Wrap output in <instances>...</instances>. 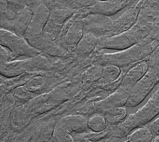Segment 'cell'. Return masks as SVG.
Returning <instances> with one entry per match:
<instances>
[{
	"label": "cell",
	"instance_id": "cell-1",
	"mask_svg": "<svg viewBox=\"0 0 159 142\" xmlns=\"http://www.w3.org/2000/svg\"><path fill=\"white\" fill-rule=\"evenodd\" d=\"M158 20V8L146 9L142 12L136 23L129 30L102 40L99 43V46L101 48L108 49H125L146 36Z\"/></svg>",
	"mask_w": 159,
	"mask_h": 142
},
{
	"label": "cell",
	"instance_id": "cell-2",
	"mask_svg": "<svg viewBox=\"0 0 159 142\" xmlns=\"http://www.w3.org/2000/svg\"><path fill=\"white\" fill-rule=\"evenodd\" d=\"M159 46V20L151 31L140 41L115 55H109L117 65L127 66L147 60ZM111 60V61H112Z\"/></svg>",
	"mask_w": 159,
	"mask_h": 142
},
{
	"label": "cell",
	"instance_id": "cell-3",
	"mask_svg": "<svg viewBox=\"0 0 159 142\" xmlns=\"http://www.w3.org/2000/svg\"><path fill=\"white\" fill-rule=\"evenodd\" d=\"M159 114V87L147 102L135 113L130 114L124 121L117 125L114 132L122 138L126 136L135 128L147 125Z\"/></svg>",
	"mask_w": 159,
	"mask_h": 142
},
{
	"label": "cell",
	"instance_id": "cell-4",
	"mask_svg": "<svg viewBox=\"0 0 159 142\" xmlns=\"http://www.w3.org/2000/svg\"><path fill=\"white\" fill-rule=\"evenodd\" d=\"M158 83L159 64L148 67L147 71L132 89L125 107H135L139 105Z\"/></svg>",
	"mask_w": 159,
	"mask_h": 142
},
{
	"label": "cell",
	"instance_id": "cell-5",
	"mask_svg": "<svg viewBox=\"0 0 159 142\" xmlns=\"http://www.w3.org/2000/svg\"><path fill=\"white\" fill-rule=\"evenodd\" d=\"M32 11L33 17L24 37L32 46L38 49L42 40L44 28L50 12L48 8L42 3L32 9Z\"/></svg>",
	"mask_w": 159,
	"mask_h": 142
},
{
	"label": "cell",
	"instance_id": "cell-6",
	"mask_svg": "<svg viewBox=\"0 0 159 142\" xmlns=\"http://www.w3.org/2000/svg\"><path fill=\"white\" fill-rule=\"evenodd\" d=\"M0 43L8 48L17 57L24 56L29 57L37 56L40 51L32 46L24 37L4 28H1Z\"/></svg>",
	"mask_w": 159,
	"mask_h": 142
},
{
	"label": "cell",
	"instance_id": "cell-7",
	"mask_svg": "<svg viewBox=\"0 0 159 142\" xmlns=\"http://www.w3.org/2000/svg\"><path fill=\"white\" fill-rule=\"evenodd\" d=\"M84 31H89L96 36L104 35L112 30L114 22L107 15L93 13L81 20Z\"/></svg>",
	"mask_w": 159,
	"mask_h": 142
},
{
	"label": "cell",
	"instance_id": "cell-8",
	"mask_svg": "<svg viewBox=\"0 0 159 142\" xmlns=\"http://www.w3.org/2000/svg\"><path fill=\"white\" fill-rule=\"evenodd\" d=\"M33 17L32 10L26 6L12 20H1V28L20 36L25 34Z\"/></svg>",
	"mask_w": 159,
	"mask_h": 142
},
{
	"label": "cell",
	"instance_id": "cell-9",
	"mask_svg": "<svg viewBox=\"0 0 159 142\" xmlns=\"http://www.w3.org/2000/svg\"><path fill=\"white\" fill-rule=\"evenodd\" d=\"M74 10L70 9H56L50 12L43 33L54 40L65 20L70 17Z\"/></svg>",
	"mask_w": 159,
	"mask_h": 142
},
{
	"label": "cell",
	"instance_id": "cell-10",
	"mask_svg": "<svg viewBox=\"0 0 159 142\" xmlns=\"http://www.w3.org/2000/svg\"><path fill=\"white\" fill-rule=\"evenodd\" d=\"M130 92V90L120 86L116 92L100 102L97 109L100 111L104 112L114 107L125 106Z\"/></svg>",
	"mask_w": 159,
	"mask_h": 142
},
{
	"label": "cell",
	"instance_id": "cell-11",
	"mask_svg": "<svg viewBox=\"0 0 159 142\" xmlns=\"http://www.w3.org/2000/svg\"><path fill=\"white\" fill-rule=\"evenodd\" d=\"M148 67L147 60H144L134 64L125 75L120 86L131 91L136 83L147 71Z\"/></svg>",
	"mask_w": 159,
	"mask_h": 142
},
{
	"label": "cell",
	"instance_id": "cell-12",
	"mask_svg": "<svg viewBox=\"0 0 159 142\" xmlns=\"http://www.w3.org/2000/svg\"><path fill=\"white\" fill-rule=\"evenodd\" d=\"M57 123L71 133L84 132L88 128V119L79 115H70L63 117Z\"/></svg>",
	"mask_w": 159,
	"mask_h": 142
},
{
	"label": "cell",
	"instance_id": "cell-13",
	"mask_svg": "<svg viewBox=\"0 0 159 142\" xmlns=\"http://www.w3.org/2000/svg\"><path fill=\"white\" fill-rule=\"evenodd\" d=\"M98 37L91 32L84 31V34L77 44L76 52L80 56H88L98 44Z\"/></svg>",
	"mask_w": 159,
	"mask_h": 142
},
{
	"label": "cell",
	"instance_id": "cell-14",
	"mask_svg": "<svg viewBox=\"0 0 159 142\" xmlns=\"http://www.w3.org/2000/svg\"><path fill=\"white\" fill-rule=\"evenodd\" d=\"M137 15L138 10L136 9H132L126 11L117 20L116 23L114 22L111 31H114L115 30V31L118 33L117 34H119L129 30L135 23Z\"/></svg>",
	"mask_w": 159,
	"mask_h": 142
},
{
	"label": "cell",
	"instance_id": "cell-15",
	"mask_svg": "<svg viewBox=\"0 0 159 142\" xmlns=\"http://www.w3.org/2000/svg\"><path fill=\"white\" fill-rule=\"evenodd\" d=\"M84 34V29L81 20L76 21L69 28L65 34L63 41L66 45L76 47Z\"/></svg>",
	"mask_w": 159,
	"mask_h": 142
},
{
	"label": "cell",
	"instance_id": "cell-16",
	"mask_svg": "<svg viewBox=\"0 0 159 142\" xmlns=\"http://www.w3.org/2000/svg\"><path fill=\"white\" fill-rule=\"evenodd\" d=\"M128 141H152L154 135L150 128L146 125L135 128L126 136Z\"/></svg>",
	"mask_w": 159,
	"mask_h": 142
},
{
	"label": "cell",
	"instance_id": "cell-17",
	"mask_svg": "<svg viewBox=\"0 0 159 142\" xmlns=\"http://www.w3.org/2000/svg\"><path fill=\"white\" fill-rule=\"evenodd\" d=\"M103 115L106 118L107 123L117 125L122 122L126 118L127 110L124 106L117 107L103 112Z\"/></svg>",
	"mask_w": 159,
	"mask_h": 142
},
{
	"label": "cell",
	"instance_id": "cell-18",
	"mask_svg": "<svg viewBox=\"0 0 159 142\" xmlns=\"http://www.w3.org/2000/svg\"><path fill=\"white\" fill-rule=\"evenodd\" d=\"M107 122L103 115L95 114L88 119V128L94 132H104L107 127Z\"/></svg>",
	"mask_w": 159,
	"mask_h": 142
},
{
	"label": "cell",
	"instance_id": "cell-19",
	"mask_svg": "<svg viewBox=\"0 0 159 142\" xmlns=\"http://www.w3.org/2000/svg\"><path fill=\"white\" fill-rule=\"evenodd\" d=\"M53 141H73L74 138L72 134L61 127L58 123L54 127L52 132Z\"/></svg>",
	"mask_w": 159,
	"mask_h": 142
},
{
	"label": "cell",
	"instance_id": "cell-20",
	"mask_svg": "<svg viewBox=\"0 0 159 142\" xmlns=\"http://www.w3.org/2000/svg\"><path fill=\"white\" fill-rule=\"evenodd\" d=\"M1 5L6 6L16 13L20 12L26 6L24 0H1Z\"/></svg>",
	"mask_w": 159,
	"mask_h": 142
},
{
	"label": "cell",
	"instance_id": "cell-21",
	"mask_svg": "<svg viewBox=\"0 0 159 142\" xmlns=\"http://www.w3.org/2000/svg\"><path fill=\"white\" fill-rule=\"evenodd\" d=\"M45 81L43 77H37L31 80L27 84L26 87L31 91H36L39 90L45 85Z\"/></svg>",
	"mask_w": 159,
	"mask_h": 142
},
{
	"label": "cell",
	"instance_id": "cell-22",
	"mask_svg": "<svg viewBox=\"0 0 159 142\" xmlns=\"http://www.w3.org/2000/svg\"><path fill=\"white\" fill-rule=\"evenodd\" d=\"M17 57L6 47L1 45V64L14 61Z\"/></svg>",
	"mask_w": 159,
	"mask_h": 142
},
{
	"label": "cell",
	"instance_id": "cell-23",
	"mask_svg": "<svg viewBox=\"0 0 159 142\" xmlns=\"http://www.w3.org/2000/svg\"><path fill=\"white\" fill-rule=\"evenodd\" d=\"M31 91L27 87H19L14 91V96L18 99L25 100L30 96Z\"/></svg>",
	"mask_w": 159,
	"mask_h": 142
},
{
	"label": "cell",
	"instance_id": "cell-24",
	"mask_svg": "<svg viewBox=\"0 0 159 142\" xmlns=\"http://www.w3.org/2000/svg\"><path fill=\"white\" fill-rule=\"evenodd\" d=\"M104 73L106 78L114 80V78L117 77L120 73V70L117 67L108 66L106 67Z\"/></svg>",
	"mask_w": 159,
	"mask_h": 142
},
{
	"label": "cell",
	"instance_id": "cell-25",
	"mask_svg": "<svg viewBox=\"0 0 159 142\" xmlns=\"http://www.w3.org/2000/svg\"><path fill=\"white\" fill-rule=\"evenodd\" d=\"M147 60L149 67L159 64V46Z\"/></svg>",
	"mask_w": 159,
	"mask_h": 142
},
{
	"label": "cell",
	"instance_id": "cell-26",
	"mask_svg": "<svg viewBox=\"0 0 159 142\" xmlns=\"http://www.w3.org/2000/svg\"><path fill=\"white\" fill-rule=\"evenodd\" d=\"M153 132L154 136L159 135V117L153 119L147 125Z\"/></svg>",
	"mask_w": 159,
	"mask_h": 142
},
{
	"label": "cell",
	"instance_id": "cell-27",
	"mask_svg": "<svg viewBox=\"0 0 159 142\" xmlns=\"http://www.w3.org/2000/svg\"><path fill=\"white\" fill-rule=\"evenodd\" d=\"M76 4L78 6L82 7H89L94 5L97 0H76Z\"/></svg>",
	"mask_w": 159,
	"mask_h": 142
},
{
	"label": "cell",
	"instance_id": "cell-28",
	"mask_svg": "<svg viewBox=\"0 0 159 142\" xmlns=\"http://www.w3.org/2000/svg\"><path fill=\"white\" fill-rule=\"evenodd\" d=\"M25 4L26 6L32 10L41 4V2L40 0H25Z\"/></svg>",
	"mask_w": 159,
	"mask_h": 142
},
{
	"label": "cell",
	"instance_id": "cell-29",
	"mask_svg": "<svg viewBox=\"0 0 159 142\" xmlns=\"http://www.w3.org/2000/svg\"><path fill=\"white\" fill-rule=\"evenodd\" d=\"M152 141H159V135L155 136Z\"/></svg>",
	"mask_w": 159,
	"mask_h": 142
}]
</instances>
